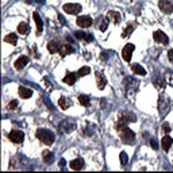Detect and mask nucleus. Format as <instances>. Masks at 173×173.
<instances>
[{
	"instance_id": "28",
	"label": "nucleus",
	"mask_w": 173,
	"mask_h": 173,
	"mask_svg": "<svg viewBox=\"0 0 173 173\" xmlns=\"http://www.w3.org/2000/svg\"><path fill=\"white\" fill-rule=\"evenodd\" d=\"M4 41H6L7 43H10V45H16V42H18V37H16L14 32H11V34H8V35H6L4 37Z\"/></svg>"
},
{
	"instance_id": "5",
	"label": "nucleus",
	"mask_w": 173,
	"mask_h": 173,
	"mask_svg": "<svg viewBox=\"0 0 173 173\" xmlns=\"http://www.w3.org/2000/svg\"><path fill=\"white\" fill-rule=\"evenodd\" d=\"M62 10L67 12V14H71V15H77L81 12V6L80 4H76V3H68V4H64L62 6Z\"/></svg>"
},
{
	"instance_id": "38",
	"label": "nucleus",
	"mask_w": 173,
	"mask_h": 173,
	"mask_svg": "<svg viewBox=\"0 0 173 173\" xmlns=\"http://www.w3.org/2000/svg\"><path fill=\"white\" fill-rule=\"evenodd\" d=\"M166 80H168V83H169L171 85H173V73H168V75H166Z\"/></svg>"
},
{
	"instance_id": "35",
	"label": "nucleus",
	"mask_w": 173,
	"mask_h": 173,
	"mask_svg": "<svg viewBox=\"0 0 173 173\" xmlns=\"http://www.w3.org/2000/svg\"><path fill=\"white\" fill-rule=\"evenodd\" d=\"M161 129H162V131H164V133H171V131H172V129H171V126L169 125H168V123H162V126H161Z\"/></svg>"
},
{
	"instance_id": "16",
	"label": "nucleus",
	"mask_w": 173,
	"mask_h": 173,
	"mask_svg": "<svg viewBox=\"0 0 173 173\" xmlns=\"http://www.w3.org/2000/svg\"><path fill=\"white\" fill-rule=\"evenodd\" d=\"M77 73H72V72H68L67 75H65L64 77V83L65 84H68V85H73L76 83V80H77Z\"/></svg>"
},
{
	"instance_id": "22",
	"label": "nucleus",
	"mask_w": 173,
	"mask_h": 173,
	"mask_svg": "<svg viewBox=\"0 0 173 173\" xmlns=\"http://www.w3.org/2000/svg\"><path fill=\"white\" fill-rule=\"evenodd\" d=\"M19 95L22 99H28V97H31L32 91L30 88H26V86H19Z\"/></svg>"
},
{
	"instance_id": "1",
	"label": "nucleus",
	"mask_w": 173,
	"mask_h": 173,
	"mask_svg": "<svg viewBox=\"0 0 173 173\" xmlns=\"http://www.w3.org/2000/svg\"><path fill=\"white\" fill-rule=\"evenodd\" d=\"M135 121H137V118H135L134 114L123 111V112L119 114V119H118V123H116V126H115V129H116V131H121L123 127L127 126L129 122H135Z\"/></svg>"
},
{
	"instance_id": "4",
	"label": "nucleus",
	"mask_w": 173,
	"mask_h": 173,
	"mask_svg": "<svg viewBox=\"0 0 173 173\" xmlns=\"http://www.w3.org/2000/svg\"><path fill=\"white\" fill-rule=\"evenodd\" d=\"M125 91L127 96H131L138 91V81L133 77H127L125 80Z\"/></svg>"
},
{
	"instance_id": "20",
	"label": "nucleus",
	"mask_w": 173,
	"mask_h": 173,
	"mask_svg": "<svg viewBox=\"0 0 173 173\" xmlns=\"http://www.w3.org/2000/svg\"><path fill=\"white\" fill-rule=\"evenodd\" d=\"M32 18H34L35 24H37V34H41V31H42V28H43V22H42V19L39 18L38 12H34V14H32Z\"/></svg>"
},
{
	"instance_id": "9",
	"label": "nucleus",
	"mask_w": 173,
	"mask_h": 173,
	"mask_svg": "<svg viewBox=\"0 0 173 173\" xmlns=\"http://www.w3.org/2000/svg\"><path fill=\"white\" fill-rule=\"evenodd\" d=\"M153 38L156 42H158V43H162V45H168V42H169V38H168V35L165 34V32H162V31H154L153 32Z\"/></svg>"
},
{
	"instance_id": "32",
	"label": "nucleus",
	"mask_w": 173,
	"mask_h": 173,
	"mask_svg": "<svg viewBox=\"0 0 173 173\" xmlns=\"http://www.w3.org/2000/svg\"><path fill=\"white\" fill-rule=\"evenodd\" d=\"M134 30V27L133 26H127L126 28H125V30H123V32H122V37H123V38H126V37H129L130 34H131V31H133Z\"/></svg>"
},
{
	"instance_id": "30",
	"label": "nucleus",
	"mask_w": 173,
	"mask_h": 173,
	"mask_svg": "<svg viewBox=\"0 0 173 173\" xmlns=\"http://www.w3.org/2000/svg\"><path fill=\"white\" fill-rule=\"evenodd\" d=\"M89 72H91V69L88 67H83V68L79 69V72H77V76H79V77H84V76L88 75Z\"/></svg>"
},
{
	"instance_id": "42",
	"label": "nucleus",
	"mask_w": 173,
	"mask_h": 173,
	"mask_svg": "<svg viewBox=\"0 0 173 173\" xmlns=\"http://www.w3.org/2000/svg\"><path fill=\"white\" fill-rule=\"evenodd\" d=\"M26 3H27V4H31V3H32V0H26Z\"/></svg>"
},
{
	"instance_id": "24",
	"label": "nucleus",
	"mask_w": 173,
	"mask_h": 173,
	"mask_svg": "<svg viewBox=\"0 0 173 173\" xmlns=\"http://www.w3.org/2000/svg\"><path fill=\"white\" fill-rule=\"evenodd\" d=\"M72 52H73V47L71 46V45H62V46H60V50H58L61 57H65V56L71 54Z\"/></svg>"
},
{
	"instance_id": "10",
	"label": "nucleus",
	"mask_w": 173,
	"mask_h": 173,
	"mask_svg": "<svg viewBox=\"0 0 173 173\" xmlns=\"http://www.w3.org/2000/svg\"><path fill=\"white\" fill-rule=\"evenodd\" d=\"M76 22H77V26H80L83 28H88V27L92 26V18H91V16H86V15L79 16Z\"/></svg>"
},
{
	"instance_id": "6",
	"label": "nucleus",
	"mask_w": 173,
	"mask_h": 173,
	"mask_svg": "<svg viewBox=\"0 0 173 173\" xmlns=\"http://www.w3.org/2000/svg\"><path fill=\"white\" fill-rule=\"evenodd\" d=\"M8 139L14 143H22L24 139V134L20 130H11L8 133Z\"/></svg>"
},
{
	"instance_id": "37",
	"label": "nucleus",
	"mask_w": 173,
	"mask_h": 173,
	"mask_svg": "<svg viewBox=\"0 0 173 173\" xmlns=\"http://www.w3.org/2000/svg\"><path fill=\"white\" fill-rule=\"evenodd\" d=\"M150 146L153 147L154 150H157V149H158V143H157V141H156L154 138H151V139H150Z\"/></svg>"
},
{
	"instance_id": "23",
	"label": "nucleus",
	"mask_w": 173,
	"mask_h": 173,
	"mask_svg": "<svg viewBox=\"0 0 173 173\" xmlns=\"http://www.w3.org/2000/svg\"><path fill=\"white\" fill-rule=\"evenodd\" d=\"M131 71H133L135 75H138V76H145L146 75V71L139 64H133V65H131Z\"/></svg>"
},
{
	"instance_id": "36",
	"label": "nucleus",
	"mask_w": 173,
	"mask_h": 173,
	"mask_svg": "<svg viewBox=\"0 0 173 173\" xmlns=\"http://www.w3.org/2000/svg\"><path fill=\"white\" fill-rule=\"evenodd\" d=\"M18 107V100H12L8 103V110H15Z\"/></svg>"
},
{
	"instance_id": "12",
	"label": "nucleus",
	"mask_w": 173,
	"mask_h": 173,
	"mask_svg": "<svg viewBox=\"0 0 173 173\" xmlns=\"http://www.w3.org/2000/svg\"><path fill=\"white\" fill-rule=\"evenodd\" d=\"M168 107H169V99H168L166 96H160L158 99V110L161 114H165Z\"/></svg>"
},
{
	"instance_id": "26",
	"label": "nucleus",
	"mask_w": 173,
	"mask_h": 173,
	"mask_svg": "<svg viewBox=\"0 0 173 173\" xmlns=\"http://www.w3.org/2000/svg\"><path fill=\"white\" fill-rule=\"evenodd\" d=\"M71 100H69L68 97H60V100H58V106L61 107L62 110H68L69 107H71Z\"/></svg>"
},
{
	"instance_id": "21",
	"label": "nucleus",
	"mask_w": 173,
	"mask_h": 173,
	"mask_svg": "<svg viewBox=\"0 0 173 173\" xmlns=\"http://www.w3.org/2000/svg\"><path fill=\"white\" fill-rule=\"evenodd\" d=\"M18 32L20 35H27L28 32H30V27H28V24L26 22H20L18 24Z\"/></svg>"
},
{
	"instance_id": "31",
	"label": "nucleus",
	"mask_w": 173,
	"mask_h": 173,
	"mask_svg": "<svg viewBox=\"0 0 173 173\" xmlns=\"http://www.w3.org/2000/svg\"><path fill=\"white\" fill-rule=\"evenodd\" d=\"M154 85L157 86L158 89H161V88H164V86H165V80H164L162 77H158V79L154 80Z\"/></svg>"
},
{
	"instance_id": "8",
	"label": "nucleus",
	"mask_w": 173,
	"mask_h": 173,
	"mask_svg": "<svg viewBox=\"0 0 173 173\" xmlns=\"http://www.w3.org/2000/svg\"><path fill=\"white\" fill-rule=\"evenodd\" d=\"M158 7H160V10L166 15H169L173 12V4L169 0H158Z\"/></svg>"
},
{
	"instance_id": "2",
	"label": "nucleus",
	"mask_w": 173,
	"mask_h": 173,
	"mask_svg": "<svg viewBox=\"0 0 173 173\" xmlns=\"http://www.w3.org/2000/svg\"><path fill=\"white\" fill-rule=\"evenodd\" d=\"M37 138L39 139V141H42L43 143H46V145H53L54 143V134L52 133L50 130H47V129H39V130H37Z\"/></svg>"
},
{
	"instance_id": "15",
	"label": "nucleus",
	"mask_w": 173,
	"mask_h": 173,
	"mask_svg": "<svg viewBox=\"0 0 173 173\" xmlns=\"http://www.w3.org/2000/svg\"><path fill=\"white\" fill-rule=\"evenodd\" d=\"M69 166H71L73 171H80V169H83V168L85 166V164H84V161L81 158H75L73 161L69 162Z\"/></svg>"
},
{
	"instance_id": "3",
	"label": "nucleus",
	"mask_w": 173,
	"mask_h": 173,
	"mask_svg": "<svg viewBox=\"0 0 173 173\" xmlns=\"http://www.w3.org/2000/svg\"><path fill=\"white\" fill-rule=\"evenodd\" d=\"M119 135H121V139L123 141V143H126V145H133L134 141H135V134L133 130H130L129 127H123L121 131H118Z\"/></svg>"
},
{
	"instance_id": "19",
	"label": "nucleus",
	"mask_w": 173,
	"mask_h": 173,
	"mask_svg": "<svg viewBox=\"0 0 173 173\" xmlns=\"http://www.w3.org/2000/svg\"><path fill=\"white\" fill-rule=\"evenodd\" d=\"M107 18H108L111 22H114L115 24H118L119 22H121V14L116 11H108V14H107Z\"/></svg>"
},
{
	"instance_id": "13",
	"label": "nucleus",
	"mask_w": 173,
	"mask_h": 173,
	"mask_svg": "<svg viewBox=\"0 0 173 173\" xmlns=\"http://www.w3.org/2000/svg\"><path fill=\"white\" fill-rule=\"evenodd\" d=\"M95 79H96L97 88L99 89H104V86L107 85V80H106V77L103 76V73L96 72V75H95Z\"/></svg>"
},
{
	"instance_id": "29",
	"label": "nucleus",
	"mask_w": 173,
	"mask_h": 173,
	"mask_svg": "<svg viewBox=\"0 0 173 173\" xmlns=\"http://www.w3.org/2000/svg\"><path fill=\"white\" fill-rule=\"evenodd\" d=\"M79 101H80V104L84 106V107H88L89 103H91L89 97L86 96V95H80V96H79Z\"/></svg>"
},
{
	"instance_id": "33",
	"label": "nucleus",
	"mask_w": 173,
	"mask_h": 173,
	"mask_svg": "<svg viewBox=\"0 0 173 173\" xmlns=\"http://www.w3.org/2000/svg\"><path fill=\"white\" fill-rule=\"evenodd\" d=\"M108 20H110L108 18H104V19L101 20V23H100V27H99L101 31H106V30H107V26H108Z\"/></svg>"
},
{
	"instance_id": "17",
	"label": "nucleus",
	"mask_w": 173,
	"mask_h": 173,
	"mask_svg": "<svg viewBox=\"0 0 173 173\" xmlns=\"http://www.w3.org/2000/svg\"><path fill=\"white\" fill-rule=\"evenodd\" d=\"M173 143V139L169 137V135H165V137H162V141H161V145H162V149L164 151H169L171 146Z\"/></svg>"
},
{
	"instance_id": "18",
	"label": "nucleus",
	"mask_w": 173,
	"mask_h": 173,
	"mask_svg": "<svg viewBox=\"0 0 173 173\" xmlns=\"http://www.w3.org/2000/svg\"><path fill=\"white\" fill-rule=\"evenodd\" d=\"M42 158H43V162L47 164V165H50L53 164V160H54V156L50 150H43L42 151Z\"/></svg>"
},
{
	"instance_id": "7",
	"label": "nucleus",
	"mask_w": 173,
	"mask_h": 173,
	"mask_svg": "<svg viewBox=\"0 0 173 173\" xmlns=\"http://www.w3.org/2000/svg\"><path fill=\"white\" fill-rule=\"evenodd\" d=\"M134 49H135V46H134L133 43H127L126 46L123 47V50H122V57H123V60L127 61V62H130V61H131V57H133Z\"/></svg>"
},
{
	"instance_id": "27",
	"label": "nucleus",
	"mask_w": 173,
	"mask_h": 173,
	"mask_svg": "<svg viewBox=\"0 0 173 173\" xmlns=\"http://www.w3.org/2000/svg\"><path fill=\"white\" fill-rule=\"evenodd\" d=\"M47 50L52 53V54H54V53H57L60 50V46H58V43L56 42V41H50V42L47 43Z\"/></svg>"
},
{
	"instance_id": "11",
	"label": "nucleus",
	"mask_w": 173,
	"mask_h": 173,
	"mask_svg": "<svg viewBox=\"0 0 173 173\" xmlns=\"http://www.w3.org/2000/svg\"><path fill=\"white\" fill-rule=\"evenodd\" d=\"M75 122L73 121H69V119H67V121H64V122H61V125H60V130L61 131H65V133H71V131L75 130Z\"/></svg>"
},
{
	"instance_id": "25",
	"label": "nucleus",
	"mask_w": 173,
	"mask_h": 173,
	"mask_svg": "<svg viewBox=\"0 0 173 173\" xmlns=\"http://www.w3.org/2000/svg\"><path fill=\"white\" fill-rule=\"evenodd\" d=\"M75 37H76L77 39H84L85 42H91V41L93 39L92 35L86 34V32H81V31H76V32H75Z\"/></svg>"
},
{
	"instance_id": "39",
	"label": "nucleus",
	"mask_w": 173,
	"mask_h": 173,
	"mask_svg": "<svg viewBox=\"0 0 173 173\" xmlns=\"http://www.w3.org/2000/svg\"><path fill=\"white\" fill-rule=\"evenodd\" d=\"M168 58H169L171 62H173V49H171V50L168 52Z\"/></svg>"
},
{
	"instance_id": "40",
	"label": "nucleus",
	"mask_w": 173,
	"mask_h": 173,
	"mask_svg": "<svg viewBox=\"0 0 173 173\" xmlns=\"http://www.w3.org/2000/svg\"><path fill=\"white\" fill-rule=\"evenodd\" d=\"M58 19H60V22L62 23V24H65V23H67V20L64 19V16H62V15H58Z\"/></svg>"
},
{
	"instance_id": "14",
	"label": "nucleus",
	"mask_w": 173,
	"mask_h": 173,
	"mask_svg": "<svg viewBox=\"0 0 173 173\" xmlns=\"http://www.w3.org/2000/svg\"><path fill=\"white\" fill-rule=\"evenodd\" d=\"M27 62H28V57H26V56H20L18 60L14 62V67H15V69H23L24 67L27 65Z\"/></svg>"
},
{
	"instance_id": "41",
	"label": "nucleus",
	"mask_w": 173,
	"mask_h": 173,
	"mask_svg": "<svg viewBox=\"0 0 173 173\" xmlns=\"http://www.w3.org/2000/svg\"><path fill=\"white\" fill-rule=\"evenodd\" d=\"M65 164H67V161H65V160H61V161H60V166L62 168V166L65 165Z\"/></svg>"
},
{
	"instance_id": "34",
	"label": "nucleus",
	"mask_w": 173,
	"mask_h": 173,
	"mask_svg": "<svg viewBox=\"0 0 173 173\" xmlns=\"http://www.w3.org/2000/svg\"><path fill=\"white\" fill-rule=\"evenodd\" d=\"M127 161H129V157H127V154L125 153V151H122V153H121V162H122V165L125 166L126 164H127Z\"/></svg>"
}]
</instances>
